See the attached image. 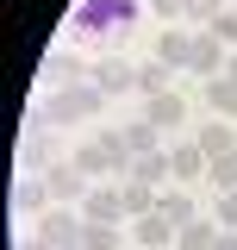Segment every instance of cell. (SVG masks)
Masks as SVG:
<instances>
[{
    "label": "cell",
    "instance_id": "6da1fadb",
    "mask_svg": "<svg viewBox=\"0 0 237 250\" xmlns=\"http://www.w3.org/2000/svg\"><path fill=\"white\" fill-rule=\"evenodd\" d=\"M106 106V94L94 88V82H69L62 94H50L44 106H38V119L44 125H57V119H88V113H100Z\"/></svg>",
    "mask_w": 237,
    "mask_h": 250
},
{
    "label": "cell",
    "instance_id": "7a4b0ae2",
    "mask_svg": "<svg viewBox=\"0 0 237 250\" xmlns=\"http://www.w3.org/2000/svg\"><path fill=\"white\" fill-rule=\"evenodd\" d=\"M38 238H44L50 250H81V238H88V213L50 207V213H38Z\"/></svg>",
    "mask_w": 237,
    "mask_h": 250
},
{
    "label": "cell",
    "instance_id": "3957f363",
    "mask_svg": "<svg viewBox=\"0 0 237 250\" xmlns=\"http://www.w3.org/2000/svg\"><path fill=\"white\" fill-rule=\"evenodd\" d=\"M44 182H50V194H57L62 207H81V200L94 194V188H88V175H81L75 163H50V169H44Z\"/></svg>",
    "mask_w": 237,
    "mask_h": 250
},
{
    "label": "cell",
    "instance_id": "277c9868",
    "mask_svg": "<svg viewBox=\"0 0 237 250\" xmlns=\"http://www.w3.org/2000/svg\"><path fill=\"white\" fill-rule=\"evenodd\" d=\"M187 69H194V75H225V44H218V38H212V31H194V57H187Z\"/></svg>",
    "mask_w": 237,
    "mask_h": 250
},
{
    "label": "cell",
    "instance_id": "5b68a950",
    "mask_svg": "<svg viewBox=\"0 0 237 250\" xmlns=\"http://www.w3.org/2000/svg\"><path fill=\"white\" fill-rule=\"evenodd\" d=\"M50 163H57V144H50V125H38V131H31L25 144H19V169H25V175H38V169H50Z\"/></svg>",
    "mask_w": 237,
    "mask_h": 250
},
{
    "label": "cell",
    "instance_id": "8992f818",
    "mask_svg": "<svg viewBox=\"0 0 237 250\" xmlns=\"http://www.w3.org/2000/svg\"><path fill=\"white\" fill-rule=\"evenodd\" d=\"M131 238H138L144 250H162L169 238H181V225H169L162 213H138V219H131Z\"/></svg>",
    "mask_w": 237,
    "mask_h": 250
},
{
    "label": "cell",
    "instance_id": "52a82bcc",
    "mask_svg": "<svg viewBox=\"0 0 237 250\" xmlns=\"http://www.w3.org/2000/svg\"><path fill=\"white\" fill-rule=\"evenodd\" d=\"M81 213H88V225H118L125 219V200H118V188H94L81 200Z\"/></svg>",
    "mask_w": 237,
    "mask_h": 250
},
{
    "label": "cell",
    "instance_id": "ba28073f",
    "mask_svg": "<svg viewBox=\"0 0 237 250\" xmlns=\"http://www.w3.org/2000/svg\"><path fill=\"white\" fill-rule=\"evenodd\" d=\"M94 88H100V94H131V88H138V69L118 62V57H106L100 69H94Z\"/></svg>",
    "mask_w": 237,
    "mask_h": 250
},
{
    "label": "cell",
    "instance_id": "9c48e42d",
    "mask_svg": "<svg viewBox=\"0 0 237 250\" xmlns=\"http://www.w3.org/2000/svg\"><path fill=\"white\" fill-rule=\"evenodd\" d=\"M50 200H57V194H50L44 175H25V182L13 188V207H19V213H50Z\"/></svg>",
    "mask_w": 237,
    "mask_h": 250
},
{
    "label": "cell",
    "instance_id": "30bf717a",
    "mask_svg": "<svg viewBox=\"0 0 237 250\" xmlns=\"http://www.w3.org/2000/svg\"><path fill=\"white\" fill-rule=\"evenodd\" d=\"M131 175L150 188H169V175H175V163H169V150H144V156H131Z\"/></svg>",
    "mask_w": 237,
    "mask_h": 250
},
{
    "label": "cell",
    "instance_id": "8fae6325",
    "mask_svg": "<svg viewBox=\"0 0 237 250\" xmlns=\"http://www.w3.org/2000/svg\"><path fill=\"white\" fill-rule=\"evenodd\" d=\"M156 194H162V188L138 182V175H125V182H118V200H125V213H131V219H138V213H156Z\"/></svg>",
    "mask_w": 237,
    "mask_h": 250
},
{
    "label": "cell",
    "instance_id": "7c38bea8",
    "mask_svg": "<svg viewBox=\"0 0 237 250\" xmlns=\"http://www.w3.org/2000/svg\"><path fill=\"white\" fill-rule=\"evenodd\" d=\"M156 57L169 62V69H187V57H194V31L169 25V31H162V44H156Z\"/></svg>",
    "mask_w": 237,
    "mask_h": 250
},
{
    "label": "cell",
    "instance_id": "4fadbf2b",
    "mask_svg": "<svg viewBox=\"0 0 237 250\" xmlns=\"http://www.w3.org/2000/svg\"><path fill=\"white\" fill-rule=\"evenodd\" d=\"M144 119L156 125V131H162V125H181V119H187V106H181V94L169 88V94H150V106H144Z\"/></svg>",
    "mask_w": 237,
    "mask_h": 250
},
{
    "label": "cell",
    "instance_id": "5bb4252c",
    "mask_svg": "<svg viewBox=\"0 0 237 250\" xmlns=\"http://www.w3.org/2000/svg\"><path fill=\"white\" fill-rule=\"evenodd\" d=\"M125 25L131 19V0H81V25Z\"/></svg>",
    "mask_w": 237,
    "mask_h": 250
},
{
    "label": "cell",
    "instance_id": "9a60e30c",
    "mask_svg": "<svg viewBox=\"0 0 237 250\" xmlns=\"http://www.w3.org/2000/svg\"><path fill=\"white\" fill-rule=\"evenodd\" d=\"M156 213L169 219V225H194V200H187V194H181V188H162V194H156Z\"/></svg>",
    "mask_w": 237,
    "mask_h": 250
},
{
    "label": "cell",
    "instance_id": "2e32d148",
    "mask_svg": "<svg viewBox=\"0 0 237 250\" xmlns=\"http://www.w3.org/2000/svg\"><path fill=\"white\" fill-rule=\"evenodd\" d=\"M194 144H200V150H206V163H212V156H231V150H237V131L212 119V125H200V138H194Z\"/></svg>",
    "mask_w": 237,
    "mask_h": 250
},
{
    "label": "cell",
    "instance_id": "e0dca14e",
    "mask_svg": "<svg viewBox=\"0 0 237 250\" xmlns=\"http://www.w3.org/2000/svg\"><path fill=\"white\" fill-rule=\"evenodd\" d=\"M169 163H175V182L206 175V150H200V144H175V150H169Z\"/></svg>",
    "mask_w": 237,
    "mask_h": 250
},
{
    "label": "cell",
    "instance_id": "ac0fdd59",
    "mask_svg": "<svg viewBox=\"0 0 237 250\" xmlns=\"http://www.w3.org/2000/svg\"><path fill=\"white\" fill-rule=\"evenodd\" d=\"M156 138H162V131H156V125H150V119H138V125H125V131H118V144H125V150H131V156H144V150H162Z\"/></svg>",
    "mask_w": 237,
    "mask_h": 250
},
{
    "label": "cell",
    "instance_id": "d6986e66",
    "mask_svg": "<svg viewBox=\"0 0 237 250\" xmlns=\"http://www.w3.org/2000/svg\"><path fill=\"white\" fill-rule=\"evenodd\" d=\"M206 100H212V113L231 119V113H237V75H212V82H206Z\"/></svg>",
    "mask_w": 237,
    "mask_h": 250
},
{
    "label": "cell",
    "instance_id": "ffe728a7",
    "mask_svg": "<svg viewBox=\"0 0 237 250\" xmlns=\"http://www.w3.org/2000/svg\"><path fill=\"white\" fill-rule=\"evenodd\" d=\"M212 244H218V225H206V219L181 225V238H175V250H212Z\"/></svg>",
    "mask_w": 237,
    "mask_h": 250
},
{
    "label": "cell",
    "instance_id": "44dd1931",
    "mask_svg": "<svg viewBox=\"0 0 237 250\" xmlns=\"http://www.w3.org/2000/svg\"><path fill=\"white\" fill-rule=\"evenodd\" d=\"M206 182L218 188V194H237V150L231 156H212V163H206Z\"/></svg>",
    "mask_w": 237,
    "mask_h": 250
},
{
    "label": "cell",
    "instance_id": "7402d4cb",
    "mask_svg": "<svg viewBox=\"0 0 237 250\" xmlns=\"http://www.w3.org/2000/svg\"><path fill=\"white\" fill-rule=\"evenodd\" d=\"M169 75H175V69L156 57V62H144V69H138V88H144V94H169Z\"/></svg>",
    "mask_w": 237,
    "mask_h": 250
},
{
    "label": "cell",
    "instance_id": "603a6c76",
    "mask_svg": "<svg viewBox=\"0 0 237 250\" xmlns=\"http://www.w3.org/2000/svg\"><path fill=\"white\" fill-rule=\"evenodd\" d=\"M218 13H225V0H187V19H194L200 31H206L212 19H218Z\"/></svg>",
    "mask_w": 237,
    "mask_h": 250
},
{
    "label": "cell",
    "instance_id": "cb8c5ba5",
    "mask_svg": "<svg viewBox=\"0 0 237 250\" xmlns=\"http://www.w3.org/2000/svg\"><path fill=\"white\" fill-rule=\"evenodd\" d=\"M88 250H118V225H88Z\"/></svg>",
    "mask_w": 237,
    "mask_h": 250
},
{
    "label": "cell",
    "instance_id": "d4e9b609",
    "mask_svg": "<svg viewBox=\"0 0 237 250\" xmlns=\"http://www.w3.org/2000/svg\"><path fill=\"white\" fill-rule=\"evenodd\" d=\"M212 38H218V44H237V13H218V19H212Z\"/></svg>",
    "mask_w": 237,
    "mask_h": 250
},
{
    "label": "cell",
    "instance_id": "484cf974",
    "mask_svg": "<svg viewBox=\"0 0 237 250\" xmlns=\"http://www.w3.org/2000/svg\"><path fill=\"white\" fill-rule=\"evenodd\" d=\"M218 225H231V231H237V194H218Z\"/></svg>",
    "mask_w": 237,
    "mask_h": 250
},
{
    "label": "cell",
    "instance_id": "4316f807",
    "mask_svg": "<svg viewBox=\"0 0 237 250\" xmlns=\"http://www.w3.org/2000/svg\"><path fill=\"white\" fill-rule=\"evenodd\" d=\"M150 6H156L162 19H181V13H187V0H150Z\"/></svg>",
    "mask_w": 237,
    "mask_h": 250
},
{
    "label": "cell",
    "instance_id": "83f0119b",
    "mask_svg": "<svg viewBox=\"0 0 237 250\" xmlns=\"http://www.w3.org/2000/svg\"><path fill=\"white\" fill-rule=\"evenodd\" d=\"M212 250H237V231H231V225L218 231V244H212Z\"/></svg>",
    "mask_w": 237,
    "mask_h": 250
},
{
    "label": "cell",
    "instance_id": "f1b7e54d",
    "mask_svg": "<svg viewBox=\"0 0 237 250\" xmlns=\"http://www.w3.org/2000/svg\"><path fill=\"white\" fill-rule=\"evenodd\" d=\"M25 250H50V244H44V238H31V244H25Z\"/></svg>",
    "mask_w": 237,
    "mask_h": 250
},
{
    "label": "cell",
    "instance_id": "f546056e",
    "mask_svg": "<svg viewBox=\"0 0 237 250\" xmlns=\"http://www.w3.org/2000/svg\"><path fill=\"white\" fill-rule=\"evenodd\" d=\"M81 250H88V244H81Z\"/></svg>",
    "mask_w": 237,
    "mask_h": 250
},
{
    "label": "cell",
    "instance_id": "4dcf8cb0",
    "mask_svg": "<svg viewBox=\"0 0 237 250\" xmlns=\"http://www.w3.org/2000/svg\"><path fill=\"white\" fill-rule=\"evenodd\" d=\"M138 250H144V244H138Z\"/></svg>",
    "mask_w": 237,
    "mask_h": 250
}]
</instances>
